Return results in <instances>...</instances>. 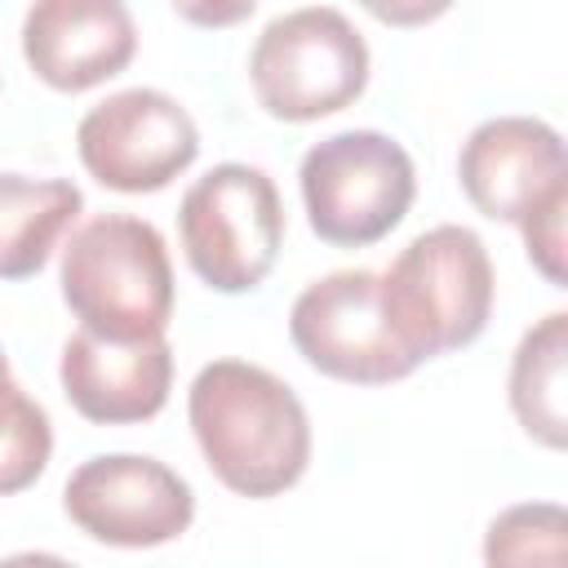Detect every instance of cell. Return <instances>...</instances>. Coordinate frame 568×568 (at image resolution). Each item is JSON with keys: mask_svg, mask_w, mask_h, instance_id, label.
Returning a JSON list of instances; mask_svg holds the SVG:
<instances>
[{"mask_svg": "<svg viewBox=\"0 0 568 568\" xmlns=\"http://www.w3.org/2000/svg\"><path fill=\"white\" fill-rule=\"evenodd\" d=\"M186 422L204 466L235 497H280L311 466V417L297 390L262 364H204L186 390Z\"/></svg>", "mask_w": 568, "mask_h": 568, "instance_id": "1", "label": "cell"}, {"mask_svg": "<svg viewBox=\"0 0 568 568\" xmlns=\"http://www.w3.org/2000/svg\"><path fill=\"white\" fill-rule=\"evenodd\" d=\"M377 280L386 320L417 364L470 346L493 315V257L484 240L457 222L413 235Z\"/></svg>", "mask_w": 568, "mask_h": 568, "instance_id": "2", "label": "cell"}, {"mask_svg": "<svg viewBox=\"0 0 568 568\" xmlns=\"http://www.w3.org/2000/svg\"><path fill=\"white\" fill-rule=\"evenodd\" d=\"M62 302L102 337H151L173 320V262L146 217L102 213L62 244Z\"/></svg>", "mask_w": 568, "mask_h": 568, "instance_id": "3", "label": "cell"}, {"mask_svg": "<svg viewBox=\"0 0 568 568\" xmlns=\"http://www.w3.org/2000/svg\"><path fill=\"white\" fill-rule=\"evenodd\" d=\"M368 44L342 9L306 4L262 27L248 53L253 98L266 115L311 124L346 111L368 89Z\"/></svg>", "mask_w": 568, "mask_h": 568, "instance_id": "4", "label": "cell"}, {"mask_svg": "<svg viewBox=\"0 0 568 568\" xmlns=\"http://www.w3.org/2000/svg\"><path fill=\"white\" fill-rule=\"evenodd\" d=\"M311 231L333 248L386 240L417 195L413 155L377 129H346L315 142L297 169Z\"/></svg>", "mask_w": 568, "mask_h": 568, "instance_id": "5", "label": "cell"}, {"mask_svg": "<svg viewBox=\"0 0 568 568\" xmlns=\"http://www.w3.org/2000/svg\"><path fill=\"white\" fill-rule=\"evenodd\" d=\"M178 235L191 271L213 293H253L284 244V204L266 169L213 164L178 204Z\"/></svg>", "mask_w": 568, "mask_h": 568, "instance_id": "6", "label": "cell"}, {"mask_svg": "<svg viewBox=\"0 0 568 568\" xmlns=\"http://www.w3.org/2000/svg\"><path fill=\"white\" fill-rule=\"evenodd\" d=\"M288 337L315 373L351 386H390L417 368L386 320L382 280L373 271L311 280L288 311Z\"/></svg>", "mask_w": 568, "mask_h": 568, "instance_id": "7", "label": "cell"}, {"mask_svg": "<svg viewBox=\"0 0 568 568\" xmlns=\"http://www.w3.org/2000/svg\"><path fill=\"white\" fill-rule=\"evenodd\" d=\"M67 519L102 546L151 550L178 541L195 519L191 484L142 453H98L62 484Z\"/></svg>", "mask_w": 568, "mask_h": 568, "instance_id": "8", "label": "cell"}, {"mask_svg": "<svg viewBox=\"0 0 568 568\" xmlns=\"http://www.w3.org/2000/svg\"><path fill=\"white\" fill-rule=\"evenodd\" d=\"M75 151L106 191L151 195L195 164L200 129L178 98L160 89H120L84 111Z\"/></svg>", "mask_w": 568, "mask_h": 568, "instance_id": "9", "label": "cell"}, {"mask_svg": "<svg viewBox=\"0 0 568 568\" xmlns=\"http://www.w3.org/2000/svg\"><path fill=\"white\" fill-rule=\"evenodd\" d=\"M466 200L493 217L524 226L532 213L568 200V155L559 129L537 115H497L470 129L457 155Z\"/></svg>", "mask_w": 568, "mask_h": 568, "instance_id": "10", "label": "cell"}, {"mask_svg": "<svg viewBox=\"0 0 568 568\" xmlns=\"http://www.w3.org/2000/svg\"><path fill=\"white\" fill-rule=\"evenodd\" d=\"M58 377L71 408L93 426L151 422L173 390V346L164 333L120 342L75 328L62 342Z\"/></svg>", "mask_w": 568, "mask_h": 568, "instance_id": "11", "label": "cell"}, {"mask_svg": "<svg viewBox=\"0 0 568 568\" xmlns=\"http://www.w3.org/2000/svg\"><path fill=\"white\" fill-rule=\"evenodd\" d=\"M133 53L138 27L124 0H31L22 18V58L58 93L120 75Z\"/></svg>", "mask_w": 568, "mask_h": 568, "instance_id": "12", "label": "cell"}, {"mask_svg": "<svg viewBox=\"0 0 568 568\" xmlns=\"http://www.w3.org/2000/svg\"><path fill=\"white\" fill-rule=\"evenodd\" d=\"M84 213V191L67 178L0 173V280H31Z\"/></svg>", "mask_w": 568, "mask_h": 568, "instance_id": "13", "label": "cell"}, {"mask_svg": "<svg viewBox=\"0 0 568 568\" xmlns=\"http://www.w3.org/2000/svg\"><path fill=\"white\" fill-rule=\"evenodd\" d=\"M510 413L528 439L550 453L568 448V315L537 320L510 355Z\"/></svg>", "mask_w": 568, "mask_h": 568, "instance_id": "14", "label": "cell"}, {"mask_svg": "<svg viewBox=\"0 0 568 568\" xmlns=\"http://www.w3.org/2000/svg\"><path fill=\"white\" fill-rule=\"evenodd\" d=\"M53 457L49 413L13 382L9 359L0 351V497L31 488Z\"/></svg>", "mask_w": 568, "mask_h": 568, "instance_id": "15", "label": "cell"}, {"mask_svg": "<svg viewBox=\"0 0 568 568\" xmlns=\"http://www.w3.org/2000/svg\"><path fill=\"white\" fill-rule=\"evenodd\" d=\"M564 555H568V515L559 501L510 506L488 524V537H484V559L501 568L564 564Z\"/></svg>", "mask_w": 568, "mask_h": 568, "instance_id": "16", "label": "cell"}, {"mask_svg": "<svg viewBox=\"0 0 568 568\" xmlns=\"http://www.w3.org/2000/svg\"><path fill=\"white\" fill-rule=\"evenodd\" d=\"M169 4H173V13H178L182 22L209 27V31L235 27V22H244V18L257 9V0H169Z\"/></svg>", "mask_w": 568, "mask_h": 568, "instance_id": "17", "label": "cell"}, {"mask_svg": "<svg viewBox=\"0 0 568 568\" xmlns=\"http://www.w3.org/2000/svg\"><path fill=\"white\" fill-rule=\"evenodd\" d=\"M377 22H386V27H426V22H435V18H444L457 0H359Z\"/></svg>", "mask_w": 568, "mask_h": 568, "instance_id": "18", "label": "cell"}]
</instances>
